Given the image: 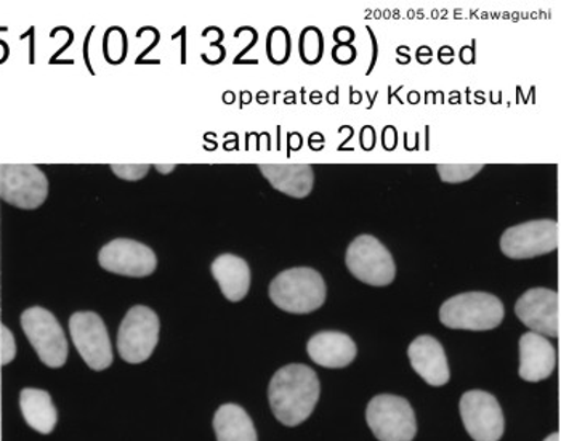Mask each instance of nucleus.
I'll return each instance as SVG.
<instances>
[{"label": "nucleus", "instance_id": "nucleus-1", "mask_svg": "<svg viewBox=\"0 0 561 441\" xmlns=\"http://www.w3.org/2000/svg\"><path fill=\"white\" fill-rule=\"evenodd\" d=\"M320 394V378L305 364H287L280 368L268 387L273 415L287 427L299 426L310 418Z\"/></svg>", "mask_w": 561, "mask_h": 441}, {"label": "nucleus", "instance_id": "nucleus-2", "mask_svg": "<svg viewBox=\"0 0 561 441\" xmlns=\"http://www.w3.org/2000/svg\"><path fill=\"white\" fill-rule=\"evenodd\" d=\"M325 294L323 276L308 267L286 270L270 284V298L287 314H313L323 307Z\"/></svg>", "mask_w": 561, "mask_h": 441}, {"label": "nucleus", "instance_id": "nucleus-3", "mask_svg": "<svg viewBox=\"0 0 561 441\" xmlns=\"http://www.w3.org/2000/svg\"><path fill=\"white\" fill-rule=\"evenodd\" d=\"M504 304L496 295L463 293L448 298L439 308V321L449 329L491 331L504 319Z\"/></svg>", "mask_w": 561, "mask_h": 441}, {"label": "nucleus", "instance_id": "nucleus-4", "mask_svg": "<svg viewBox=\"0 0 561 441\" xmlns=\"http://www.w3.org/2000/svg\"><path fill=\"white\" fill-rule=\"evenodd\" d=\"M345 262L350 273L369 286H389L397 276L393 256L373 235L356 236L346 249Z\"/></svg>", "mask_w": 561, "mask_h": 441}, {"label": "nucleus", "instance_id": "nucleus-5", "mask_svg": "<svg viewBox=\"0 0 561 441\" xmlns=\"http://www.w3.org/2000/svg\"><path fill=\"white\" fill-rule=\"evenodd\" d=\"M366 420L379 441H412L417 433L410 403L397 395H377L370 399Z\"/></svg>", "mask_w": 561, "mask_h": 441}, {"label": "nucleus", "instance_id": "nucleus-6", "mask_svg": "<svg viewBox=\"0 0 561 441\" xmlns=\"http://www.w3.org/2000/svg\"><path fill=\"white\" fill-rule=\"evenodd\" d=\"M22 328L45 366H64L68 360V340L54 314L43 307L27 308L22 315Z\"/></svg>", "mask_w": 561, "mask_h": 441}, {"label": "nucleus", "instance_id": "nucleus-7", "mask_svg": "<svg viewBox=\"0 0 561 441\" xmlns=\"http://www.w3.org/2000/svg\"><path fill=\"white\" fill-rule=\"evenodd\" d=\"M559 222L542 220L525 222L507 228L501 236V251L508 259L525 260L556 252L559 248Z\"/></svg>", "mask_w": 561, "mask_h": 441}, {"label": "nucleus", "instance_id": "nucleus-8", "mask_svg": "<svg viewBox=\"0 0 561 441\" xmlns=\"http://www.w3.org/2000/svg\"><path fill=\"white\" fill-rule=\"evenodd\" d=\"M159 318L151 308L137 305L121 323L117 332V350L130 364L144 363L154 352L159 340Z\"/></svg>", "mask_w": 561, "mask_h": 441}, {"label": "nucleus", "instance_id": "nucleus-9", "mask_svg": "<svg viewBox=\"0 0 561 441\" xmlns=\"http://www.w3.org/2000/svg\"><path fill=\"white\" fill-rule=\"evenodd\" d=\"M47 196V176L37 166H0V197L10 206L34 211L43 206Z\"/></svg>", "mask_w": 561, "mask_h": 441}, {"label": "nucleus", "instance_id": "nucleus-10", "mask_svg": "<svg viewBox=\"0 0 561 441\" xmlns=\"http://www.w3.org/2000/svg\"><path fill=\"white\" fill-rule=\"evenodd\" d=\"M69 332L79 355L93 371H103L113 363L108 329L102 316L93 312H78L69 318Z\"/></svg>", "mask_w": 561, "mask_h": 441}, {"label": "nucleus", "instance_id": "nucleus-11", "mask_svg": "<svg viewBox=\"0 0 561 441\" xmlns=\"http://www.w3.org/2000/svg\"><path fill=\"white\" fill-rule=\"evenodd\" d=\"M460 416L476 441H499L504 436V415L494 395L470 391L460 398Z\"/></svg>", "mask_w": 561, "mask_h": 441}, {"label": "nucleus", "instance_id": "nucleus-12", "mask_svg": "<svg viewBox=\"0 0 561 441\" xmlns=\"http://www.w3.org/2000/svg\"><path fill=\"white\" fill-rule=\"evenodd\" d=\"M99 263L106 272L123 276L145 278L154 273L158 259L151 248L129 238H117L103 246Z\"/></svg>", "mask_w": 561, "mask_h": 441}, {"label": "nucleus", "instance_id": "nucleus-13", "mask_svg": "<svg viewBox=\"0 0 561 441\" xmlns=\"http://www.w3.org/2000/svg\"><path fill=\"white\" fill-rule=\"evenodd\" d=\"M515 314L533 332L547 337L560 335V297L557 291L547 287L526 291L515 304Z\"/></svg>", "mask_w": 561, "mask_h": 441}, {"label": "nucleus", "instance_id": "nucleus-14", "mask_svg": "<svg viewBox=\"0 0 561 441\" xmlns=\"http://www.w3.org/2000/svg\"><path fill=\"white\" fill-rule=\"evenodd\" d=\"M557 352L546 336L525 332L519 339L518 374L523 381L539 382L552 376L556 371Z\"/></svg>", "mask_w": 561, "mask_h": 441}, {"label": "nucleus", "instance_id": "nucleus-15", "mask_svg": "<svg viewBox=\"0 0 561 441\" xmlns=\"http://www.w3.org/2000/svg\"><path fill=\"white\" fill-rule=\"evenodd\" d=\"M412 370L419 374L432 387H442L448 384L449 373L448 358L438 339L432 336H421L411 343L408 349Z\"/></svg>", "mask_w": 561, "mask_h": 441}, {"label": "nucleus", "instance_id": "nucleus-16", "mask_svg": "<svg viewBox=\"0 0 561 441\" xmlns=\"http://www.w3.org/2000/svg\"><path fill=\"white\" fill-rule=\"evenodd\" d=\"M307 352L308 357L320 366L341 370L353 363L358 350L352 337L344 332L321 331L308 340Z\"/></svg>", "mask_w": 561, "mask_h": 441}, {"label": "nucleus", "instance_id": "nucleus-17", "mask_svg": "<svg viewBox=\"0 0 561 441\" xmlns=\"http://www.w3.org/2000/svg\"><path fill=\"white\" fill-rule=\"evenodd\" d=\"M221 294L230 302H241L251 290L249 263L234 253H221L210 267Z\"/></svg>", "mask_w": 561, "mask_h": 441}, {"label": "nucleus", "instance_id": "nucleus-18", "mask_svg": "<svg viewBox=\"0 0 561 441\" xmlns=\"http://www.w3.org/2000/svg\"><path fill=\"white\" fill-rule=\"evenodd\" d=\"M273 189L287 196L304 200L313 191L314 172L310 165H260Z\"/></svg>", "mask_w": 561, "mask_h": 441}, {"label": "nucleus", "instance_id": "nucleus-19", "mask_svg": "<svg viewBox=\"0 0 561 441\" xmlns=\"http://www.w3.org/2000/svg\"><path fill=\"white\" fill-rule=\"evenodd\" d=\"M20 408L27 426L36 432L48 436L57 426L58 415L48 392L39 388H24L20 394Z\"/></svg>", "mask_w": 561, "mask_h": 441}, {"label": "nucleus", "instance_id": "nucleus-20", "mask_svg": "<svg viewBox=\"0 0 561 441\" xmlns=\"http://www.w3.org/2000/svg\"><path fill=\"white\" fill-rule=\"evenodd\" d=\"M217 441H259L254 422L241 406L228 403L214 416Z\"/></svg>", "mask_w": 561, "mask_h": 441}, {"label": "nucleus", "instance_id": "nucleus-21", "mask_svg": "<svg viewBox=\"0 0 561 441\" xmlns=\"http://www.w3.org/2000/svg\"><path fill=\"white\" fill-rule=\"evenodd\" d=\"M299 54L305 65H318L323 60L324 36L320 27L307 26L300 34Z\"/></svg>", "mask_w": 561, "mask_h": 441}, {"label": "nucleus", "instance_id": "nucleus-22", "mask_svg": "<svg viewBox=\"0 0 561 441\" xmlns=\"http://www.w3.org/2000/svg\"><path fill=\"white\" fill-rule=\"evenodd\" d=\"M293 52V41L289 31L283 26H275L270 30L266 37V55L273 65H284L289 61Z\"/></svg>", "mask_w": 561, "mask_h": 441}, {"label": "nucleus", "instance_id": "nucleus-23", "mask_svg": "<svg viewBox=\"0 0 561 441\" xmlns=\"http://www.w3.org/2000/svg\"><path fill=\"white\" fill-rule=\"evenodd\" d=\"M439 179L445 183H462L483 170V165H438Z\"/></svg>", "mask_w": 561, "mask_h": 441}, {"label": "nucleus", "instance_id": "nucleus-24", "mask_svg": "<svg viewBox=\"0 0 561 441\" xmlns=\"http://www.w3.org/2000/svg\"><path fill=\"white\" fill-rule=\"evenodd\" d=\"M16 357V342L12 331L5 325H0V364L7 366Z\"/></svg>", "mask_w": 561, "mask_h": 441}, {"label": "nucleus", "instance_id": "nucleus-25", "mask_svg": "<svg viewBox=\"0 0 561 441\" xmlns=\"http://www.w3.org/2000/svg\"><path fill=\"white\" fill-rule=\"evenodd\" d=\"M110 169L116 173L119 179L129 180V182H137V180L145 179L147 173L150 172L148 165H111Z\"/></svg>", "mask_w": 561, "mask_h": 441}, {"label": "nucleus", "instance_id": "nucleus-26", "mask_svg": "<svg viewBox=\"0 0 561 441\" xmlns=\"http://www.w3.org/2000/svg\"><path fill=\"white\" fill-rule=\"evenodd\" d=\"M356 55H358V50L353 44L334 45V48H332V60L337 65H352L356 60Z\"/></svg>", "mask_w": 561, "mask_h": 441}, {"label": "nucleus", "instance_id": "nucleus-27", "mask_svg": "<svg viewBox=\"0 0 561 441\" xmlns=\"http://www.w3.org/2000/svg\"><path fill=\"white\" fill-rule=\"evenodd\" d=\"M355 31L350 26H339L337 30L332 34V39L335 41V45H348L355 41Z\"/></svg>", "mask_w": 561, "mask_h": 441}, {"label": "nucleus", "instance_id": "nucleus-28", "mask_svg": "<svg viewBox=\"0 0 561 441\" xmlns=\"http://www.w3.org/2000/svg\"><path fill=\"white\" fill-rule=\"evenodd\" d=\"M362 148L366 149V151H370L376 147V131H374L373 126H365L362 128Z\"/></svg>", "mask_w": 561, "mask_h": 441}, {"label": "nucleus", "instance_id": "nucleus-29", "mask_svg": "<svg viewBox=\"0 0 561 441\" xmlns=\"http://www.w3.org/2000/svg\"><path fill=\"white\" fill-rule=\"evenodd\" d=\"M397 142H398L397 128H394L393 126L383 128V132H382L383 148H386L387 151H393V149L397 148Z\"/></svg>", "mask_w": 561, "mask_h": 441}, {"label": "nucleus", "instance_id": "nucleus-30", "mask_svg": "<svg viewBox=\"0 0 561 441\" xmlns=\"http://www.w3.org/2000/svg\"><path fill=\"white\" fill-rule=\"evenodd\" d=\"M460 61L466 65L476 64V48L470 47V45H466L460 50Z\"/></svg>", "mask_w": 561, "mask_h": 441}, {"label": "nucleus", "instance_id": "nucleus-31", "mask_svg": "<svg viewBox=\"0 0 561 441\" xmlns=\"http://www.w3.org/2000/svg\"><path fill=\"white\" fill-rule=\"evenodd\" d=\"M367 33H369L370 41H373V48H374V55H373V61H370L369 69H367L366 75L369 76L370 72H373V69L376 68L377 64V55H379V48H377V41H376V34L373 33V30H370L369 26L366 27Z\"/></svg>", "mask_w": 561, "mask_h": 441}, {"label": "nucleus", "instance_id": "nucleus-32", "mask_svg": "<svg viewBox=\"0 0 561 441\" xmlns=\"http://www.w3.org/2000/svg\"><path fill=\"white\" fill-rule=\"evenodd\" d=\"M454 52L451 47L445 45V47L439 48L438 52V60L442 61L443 65H451L454 60Z\"/></svg>", "mask_w": 561, "mask_h": 441}, {"label": "nucleus", "instance_id": "nucleus-33", "mask_svg": "<svg viewBox=\"0 0 561 441\" xmlns=\"http://www.w3.org/2000/svg\"><path fill=\"white\" fill-rule=\"evenodd\" d=\"M398 57H403V60L400 61V64L407 65L411 61V55H410V48L408 47H400L398 48Z\"/></svg>", "mask_w": 561, "mask_h": 441}, {"label": "nucleus", "instance_id": "nucleus-34", "mask_svg": "<svg viewBox=\"0 0 561 441\" xmlns=\"http://www.w3.org/2000/svg\"><path fill=\"white\" fill-rule=\"evenodd\" d=\"M176 166L175 165H169V166H165V165H156L154 166V169L156 170H159V173H171L173 172V170H175Z\"/></svg>", "mask_w": 561, "mask_h": 441}, {"label": "nucleus", "instance_id": "nucleus-35", "mask_svg": "<svg viewBox=\"0 0 561 441\" xmlns=\"http://www.w3.org/2000/svg\"><path fill=\"white\" fill-rule=\"evenodd\" d=\"M543 441H560V433L559 432L552 433V436L547 437V439Z\"/></svg>", "mask_w": 561, "mask_h": 441}]
</instances>
